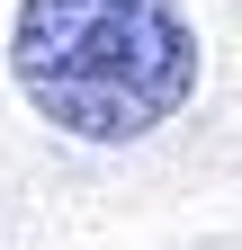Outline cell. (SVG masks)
Instances as JSON below:
<instances>
[{
    "instance_id": "obj_1",
    "label": "cell",
    "mask_w": 242,
    "mask_h": 250,
    "mask_svg": "<svg viewBox=\"0 0 242 250\" xmlns=\"http://www.w3.org/2000/svg\"><path fill=\"white\" fill-rule=\"evenodd\" d=\"M18 99L72 143H144L197 99V27L179 0H18Z\"/></svg>"
}]
</instances>
